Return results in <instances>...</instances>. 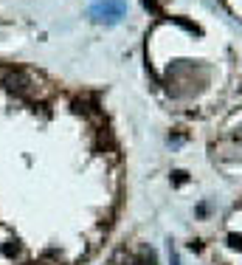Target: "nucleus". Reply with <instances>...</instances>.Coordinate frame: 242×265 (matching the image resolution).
<instances>
[{
    "instance_id": "nucleus-1",
    "label": "nucleus",
    "mask_w": 242,
    "mask_h": 265,
    "mask_svg": "<svg viewBox=\"0 0 242 265\" xmlns=\"http://www.w3.org/2000/svg\"><path fill=\"white\" fill-rule=\"evenodd\" d=\"M121 11H124V3H118V0H104L101 6H96L93 9V14H96V20H118L121 17Z\"/></svg>"
},
{
    "instance_id": "nucleus-2",
    "label": "nucleus",
    "mask_w": 242,
    "mask_h": 265,
    "mask_svg": "<svg viewBox=\"0 0 242 265\" xmlns=\"http://www.w3.org/2000/svg\"><path fill=\"white\" fill-rule=\"evenodd\" d=\"M3 254H6V257H11V254H17V246H11V242H6V246H3Z\"/></svg>"
},
{
    "instance_id": "nucleus-3",
    "label": "nucleus",
    "mask_w": 242,
    "mask_h": 265,
    "mask_svg": "<svg viewBox=\"0 0 242 265\" xmlns=\"http://www.w3.org/2000/svg\"><path fill=\"white\" fill-rule=\"evenodd\" d=\"M144 6L146 9H158V0H144Z\"/></svg>"
},
{
    "instance_id": "nucleus-4",
    "label": "nucleus",
    "mask_w": 242,
    "mask_h": 265,
    "mask_svg": "<svg viewBox=\"0 0 242 265\" xmlns=\"http://www.w3.org/2000/svg\"><path fill=\"white\" fill-rule=\"evenodd\" d=\"M169 259H172V265H180V259H178V254H174V251L169 254Z\"/></svg>"
}]
</instances>
